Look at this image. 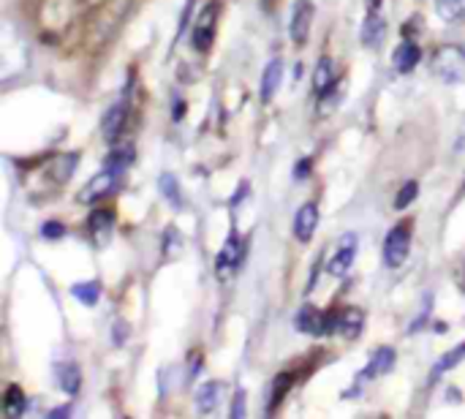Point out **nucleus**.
Returning a JSON list of instances; mask_svg holds the SVG:
<instances>
[{
	"label": "nucleus",
	"instance_id": "1",
	"mask_svg": "<svg viewBox=\"0 0 465 419\" xmlns=\"http://www.w3.org/2000/svg\"><path fill=\"white\" fill-rule=\"evenodd\" d=\"M433 74L446 82V85H457V82H465V49L460 47H441L435 49L433 55Z\"/></svg>",
	"mask_w": 465,
	"mask_h": 419
},
{
	"label": "nucleus",
	"instance_id": "2",
	"mask_svg": "<svg viewBox=\"0 0 465 419\" xmlns=\"http://www.w3.org/2000/svg\"><path fill=\"white\" fill-rule=\"evenodd\" d=\"M128 8H131V0H109V3L95 14L93 25H90V33H95V38H93L95 47H101V44H106V38H112V33L117 31V25L125 19Z\"/></svg>",
	"mask_w": 465,
	"mask_h": 419
},
{
	"label": "nucleus",
	"instance_id": "3",
	"mask_svg": "<svg viewBox=\"0 0 465 419\" xmlns=\"http://www.w3.org/2000/svg\"><path fill=\"white\" fill-rule=\"evenodd\" d=\"M218 14H220V3H218V0H210V3L199 11V17H196V22H193V28H190V44H193V49L202 52V55L213 49Z\"/></svg>",
	"mask_w": 465,
	"mask_h": 419
},
{
	"label": "nucleus",
	"instance_id": "4",
	"mask_svg": "<svg viewBox=\"0 0 465 419\" xmlns=\"http://www.w3.org/2000/svg\"><path fill=\"white\" fill-rule=\"evenodd\" d=\"M294 327H297V332H305V335H332V332H338V313H324L313 305H305L297 313Z\"/></svg>",
	"mask_w": 465,
	"mask_h": 419
},
{
	"label": "nucleus",
	"instance_id": "5",
	"mask_svg": "<svg viewBox=\"0 0 465 419\" xmlns=\"http://www.w3.org/2000/svg\"><path fill=\"white\" fill-rule=\"evenodd\" d=\"M408 251H411V226L408 224L395 226L386 234V240H384V264L389 270L403 267V261L408 258Z\"/></svg>",
	"mask_w": 465,
	"mask_h": 419
},
{
	"label": "nucleus",
	"instance_id": "6",
	"mask_svg": "<svg viewBox=\"0 0 465 419\" xmlns=\"http://www.w3.org/2000/svg\"><path fill=\"white\" fill-rule=\"evenodd\" d=\"M240 261H243V240L237 234H231L215 258V272L220 278H229L231 272L240 270Z\"/></svg>",
	"mask_w": 465,
	"mask_h": 419
},
{
	"label": "nucleus",
	"instance_id": "7",
	"mask_svg": "<svg viewBox=\"0 0 465 419\" xmlns=\"http://www.w3.org/2000/svg\"><path fill=\"white\" fill-rule=\"evenodd\" d=\"M310 25H313V3H310V0H297L294 14H291V28H288L291 41H294L297 47H302V44L308 41Z\"/></svg>",
	"mask_w": 465,
	"mask_h": 419
},
{
	"label": "nucleus",
	"instance_id": "8",
	"mask_svg": "<svg viewBox=\"0 0 465 419\" xmlns=\"http://www.w3.org/2000/svg\"><path fill=\"white\" fill-rule=\"evenodd\" d=\"M117 177H120L117 172H112V169H104L101 174H95L93 180H90V183H88V186L79 191V196H76V199H79L82 204H88V202H95V199L106 196L109 191H112V188H115V186H117Z\"/></svg>",
	"mask_w": 465,
	"mask_h": 419
},
{
	"label": "nucleus",
	"instance_id": "9",
	"mask_svg": "<svg viewBox=\"0 0 465 419\" xmlns=\"http://www.w3.org/2000/svg\"><path fill=\"white\" fill-rule=\"evenodd\" d=\"M395 362H398L395 349H389V346L375 349V354L370 356V362H368V365H365V370L359 373V381H370V379H378V376L389 373V370L395 368Z\"/></svg>",
	"mask_w": 465,
	"mask_h": 419
},
{
	"label": "nucleus",
	"instance_id": "10",
	"mask_svg": "<svg viewBox=\"0 0 465 419\" xmlns=\"http://www.w3.org/2000/svg\"><path fill=\"white\" fill-rule=\"evenodd\" d=\"M316 226H318V207L308 202L297 210V218H294V237L300 243H310L313 234H316Z\"/></svg>",
	"mask_w": 465,
	"mask_h": 419
},
{
	"label": "nucleus",
	"instance_id": "11",
	"mask_svg": "<svg viewBox=\"0 0 465 419\" xmlns=\"http://www.w3.org/2000/svg\"><path fill=\"white\" fill-rule=\"evenodd\" d=\"M125 120H128V101L123 98V101H117L115 106H109V112H106V117H104V123H101L104 139H106V142H117Z\"/></svg>",
	"mask_w": 465,
	"mask_h": 419
},
{
	"label": "nucleus",
	"instance_id": "12",
	"mask_svg": "<svg viewBox=\"0 0 465 419\" xmlns=\"http://www.w3.org/2000/svg\"><path fill=\"white\" fill-rule=\"evenodd\" d=\"M384 35H386V22H384V17H381L378 11H368V17H365V22H362V33H359L362 44H365L368 49H378V47L384 44Z\"/></svg>",
	"mask_w": 465,
	"mask_h": 419
},
{
	"label": "nucleus",
	"instance_id": "13",
	"mask_svg": "<svg viewBox=\"0 0 465 419\" xmlns=\"http://www.w3.org/2000/svg\"><path fill=\"white\" fill-rule=\"evenodd\" d=\"M223 389H226L223 381H207V384H202V387L196 389V409L202 414H213L218 406H220V400H223Z\"/></svg>",
	"mask_w": 465,
	"mask_h": 419
},
{
	"label": "nucleus",
	"instance_id": "14",
	"mask_svg": "<svg viewBox=\"0 0 465 419\" xmlns=\"http://www.w3.org/2000/svg\"><path fill=\"white\" fill-rule=\"evenodd\" d=\"M365 327V313L359 308H343L338 311V332L348 340H357Z\"/></svg>",
	"mask_w": 465,
	"mask_h": 419
},
{
	"label": "nucleus",
	"instance_id": "15",
	"mask_svg": "<svg viewBox=\"0 0 465 419\" xmlns=\"http://www.w3.org/2000/svg\"><path fill=\"white\" fill-rule=\"evenodd\" d=\"M419 60H422V49H419V44L411 41V38L403 41V44L395 49V58H392V63H395V68H398L400 74H411Z\"/></svg>",
	"mask_w": 465,
	"mask_h": 419
},
{
	"label": "nucleus",
	"instance_id": "16",
	"mask_svg": "<svg viewBox=\"0 0 465 419\" xmlns=\"http://www.w3.org/2000/svg\"><path fill=\"white\" fill-rule=\"evenodd\" d=\"M280 76H283V60L275 58V60L267 63L264 74H261V90H259V96H261L264 104L272 101V96H275V90H278V85H280Z\"/></svg>",
	"mask_w": 465,
	"mask_h": 419
},
{
	"label": "nucleus",
	"instance_id": "17",
	"mask_svg": "<svg viewBox=\"0 0 465 419\" xmlns=\"http://www.w3.org/2000/svg\"><path fill=\"white\" fill-rule=\"evenodd\" d=\"M332 82H335V63H332V58H318L316 71H313V88H316V93L324 96L332 88Z\"/></svg>",
	"mask_w": 465,
	"mask_h": 419
},
{
	"label": "nucleus",
	"instance_id": "18",
	"mask_svg": "<svg viewBox=\"0 0 465 419\" xmlns=\"http://www.w3.org/2000/svg\"><path fill=\"white\" fill-rule=\"evenodd\" d=\"M354 256H357V245H341V251L329 258V264H327V272H329V275H335V278H343V275L351 270Z\"/></svg>",
	"mask_w": 465,
	"mask_h": 419
},
{
	"label": "nucleus",
	"instance_id": "19",
	"mask_svg": "<svg viewBox=\"0 0 465 419\" xmlns=\"http://www.w3.org/2000/svg\"><path fill=\"white\" fill-rule=\"evenodd\" d=\"M112 221H115V215H112L109 210H95L93 215H90L88 229H90V234H93L95 243H104V240L109 237V231H112Z\"/></svg>",
	"mask_w": 465,
	"mask_h": 419
},
{
	"label": "nucleus",
	"instance_id": "20",
	"mask_svg": "<svg viewBox=\"0 0 465 419\" xmlns=\"http://www.w3.org/2000/svg\"><path fill=\"white\" fill-rule=\"evenodd\" d=\"M58 384L65 395H76L79 392V384H82V376H79V368L74 362H65L58 368Z\"/></svg>",
	"mask_w": 465,
	"mask_h": 419
},
{
	"label": "nucleus",
	"instance_id": "21",
	"mask_svg": "<svg viewBox=\"0 0 465 419\" xmlns=\"http://www.w3.org/2000/svg\"><path fill=\"white\" fill-rule=\"evenodd\" d=\"M463 359H465V340L460 343V346H455L452 352H446V354L435 362L433 370H430V379H433V381H435V379H441L446 370H452V368H455V365H460Z\"/></svg>",
	"mask_w": 465,
	"mask_h": 419
},
{
	"label": "nucleus",
	"instance_id": "22",
	"mask_svg": "<svg viewBox=\"0 0 465 419\" xmlns=\"http://www.w3.org/2000/svg\"><path fill=\"white\" fill-rule=\"evenodd\" d=\"M25 409H28L25 392L17 387V384H11L8 392H6V400H3V411H6L8 417H22V414H25Z\"/></svg>",
	"mask_w": 465,
	"mask_h": 419
},
{
	"label": "nucleus",
	"instance_id": "23",
	"mask_svg": "<svg viewBox=\"0 0 465 419\" xmlns=\"http://www.w3.org/2000/svg\"><path fill=\"white\" fill-rule=\"evenodd\" d=\"M131 161H133V147H131V145H125V147H115V150L106 156L104 169H112V172L123 174L125 169L131 166Z\"/></svg>",
	"mask_w": 465,
	"mask_h": 419
},
{
	"label": "nucleus",
	"instance_id": "24",
	"mask_svg": "<svg viewBox=\"0 0 465 419\" xmlns=\"http://www.w3.org/2000/svg\"><path fill=\"white\" fill-rule=\"evenodd\" d=\"M291 384H294V376H291V373H278V376H275L272 389H270V406H267V411H270V414L278 409V403L286 397V395H288Z\"/></svg>",
	"mask_w": 465,
	"mask_h": 419
},
{
	"label": "nucleus",
	"instance_id": "25",
	"mask_svg": "<svg viewBox=\"0 0 465 419\" xmlns=\"http://www.w3.org/2000/svg\"><path fill=\"white\" fill-rule=\"evenodd\" d=\"M158 186H161V191H163V196L169 199L172 207H177V210L183 207V191H180V183H177L174 174H161Z\"/></svg>",
	"mask_w": 465,
	"mask_h": 419
},
{
	"label": "nucleus",
	"instance_id": "26",
	"mask_svg": "<svg viewBox=\"0 0 465 419\" xmlns=\"http://www.w3.org/2000/svg\"><path fill=\"white\" fill-rule=\"evenodd\" d=\"M71 294L82 302V305H95L98 302V297H101V284L98 281H88V284H76Z\"/></svg>",
	"mask_w": 465,
	"mask_h": 419
},
{
	"label": "nucleus",
	"instance_id": "27",
	"mask_svg": "<svg viewBox=\"0 0 465 419\" xmlns=\"http://www.w3.org/2000/svg\"><path fill=\"white\" fill-rule=\"evenodd\" d=\"M416 196H419V183H416V180H408L403 188L398 191V196H395V207H398V210H405Z\"/></svg>",
	"mask_w": 465,
	"mask_h": 419
},
{
	"label": "nucleus",
	"instance_id": "28",
	"mask_svg": "<svg viewBox=\"0 0 465 419\" xmlns=\"http://www.w3.org/2000/svg\"><path fill=\"white\" fill-rule=\"evenodd\" d=\"M460 3H463V0H438V14H441L443 19H455L457 11H460Z\"/></svg>",
	"mask_w": 465,
	"mask_h": 419
},
{
	"label": "nucleus",
	"instance_id": "29",
	"mask_svg": "<svg viewBox=\"0 0 465 419\" xmlns=\"http://www.w3.org/2000/svg\"><path fill=\"white\" fill-rule=\"evenodd\" d=\"M41 234H44L47 240H60L63 234H65V224H60V221H47V224L41 226Z\"/></svg>",
	"mask_w": 465,
	"mask_h": 419
},
{
	"label": "nucleus",
	"instance_id": "30",
	"mask_svg": "<svg viewBox=\"0 0 465 419\" xmlns=\"http://www.w3.org/2000/svg\"><path fill=\"white\" fill-rule=\"evenodd\" d=\"M245 414H248V409H245V392L240 389L234 395V403H231V419H243Z\"/></svg>",
	"mask_w": 465,
	"mask_h": 419
},
{
	"label": "nucleus",
	"instance_id": "31",
	"mask_svg": "<svg viewBox=\"0 0 465 419\" xmlns=\"http://www.w3.org/2000/svg\"><path fill=\"white\" fill-rule=\"evenodd\" d=\"M308 172H310V158H302V161L297 163V169H294V177L302 180V177H308Z\"/></svg>",
	"mask_w": 465,
	"mask_h": 419
},
{
	"label": "nucleus",
	"instance_id": "32",
	"mask_svg": "<svg viewBox=\"0 0 465 419\" xmlns=\"http://www.w3.org/2000/svg\"><path fill=\"white\" fill-rule=\"evenodd\" d=\"M172 112H174V115H172V117H174V120H183V112H186V101H177V104H174V109H172Z\"/></svg>",
	"mask_w": 465,
	"mask_h": 419
},
{
	"label": "nucleus",
	"instance_id": "33",
	"mask_svg": "<svg viewBox=\"0 0 465 419\" xmlns=\"http://www.w3.org/2000/svg\"><path fill=\"white\" fill-rule=\"evenodd\" d=\"M125 329H128V327H125L123 322L117 324V335H115V343H123V338H125Z\"/></svg>",
	"mask_w": 465,
	"mask_h": 419
},
{
	"label": "nucleus",
	"instance_id": "34",
	"mask_svg": "<svg viewBox=\"0 0 465 419\" xmlns=\"http://www.w3.org/2000/svg\"><path fill=\"white\" fill-rule=\"evenodd\" d=\"M365 6H368V11H378V6H381V0H365Z\"/></svg>",
	"mask_w": 465,
	"mask_h": 419
},
{
	"label": "nucleus",
	"instance_id": "35",
	"mask_svg": "<svg viewBox=\"0 0 465 419\" xmlns=\"http://www.w3.org/2000/svg\"><path fill=\"white\" fill-rule=\"evenodd\" d=\"M65 414H68V406H63V409H55V411H52V417H65Z\"/></svg>",
	"mask_w": 465,
	"mask_h": 419
}]
</instances>
